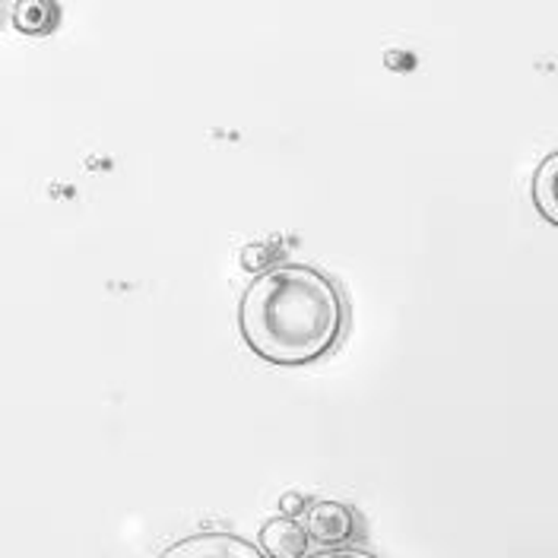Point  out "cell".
<instances>
[{"label":"cell","mask_w":558,"mask_h":558,"mask_svg":"<svg viewBox=\"0 0 558 558\" xmlns=\"http://www.w3.org/2000/svg\"><path fill=\"white\" fill-rule=\"evenodd\" d=\"M239 330L257 359L302 368L343 343L349 302L330 274L308 264H279L244 289Z\"/></svg>","instance_id":"cell-1"},{"label":"cell","mask_w":558,"mask_h":558,"mask_svg":"<svg viewBox=\"0 0 558 558\" xmlns=\"http://www.w3.org/2000/svg\"><path fill=\"white\" fill-rule=\"evenodd\" d=\"M530 194H533V204L539 209V216L558 229V149L539 162V169L533 174V184H530Z\"/></svg>","instance_id":"cell-5"},{"label":"cell","mask_w":558,"mask_h":558,"mask_svg":"<svg viewBox=\"0 0 558 558\" xmlns=\"http://www.w3.org/2000/svg\"><path fill=\"white\" fill-rule=\"evenodd\" d=\"M0 16H3V0H0Z\"/></svg>","instance_id":"cell-7"},{"label":"cell","mask_w":558,"mask_h":558,"mask_svg":"<svg viewBox=\"0 0 558 558\" xmlns=\"http://www.w3.org/2000/svg\"><path fill=\"white\" fill-rule=\"evenodd\" d=\"M61 10L54 0H20L13 10V26L26 35H48L58 29Z\"/></svg>","instance_id":"cell-6"},{"label":"cell","mask_w":558,"mask_h":558,"mask_svg":"<svg viewBox=\"0 0 558 558\" xmlns=\"http://www.w3.org/2000/svg\"><path fill=\"white\" fill-rule=\"evenodd\" d=\"M260 549H254L251 543H244L239 536H229V533H209V536H194V539H184L172 546L166 556H257Z\"/></svg>","instance_id":"cell-4"},{"label":"cell","mask_w":558,"mask_h":558,"mask_svg":"<svg viewBox=\"0 0 558 558\" xmlns=\"http://www.w3.org/2000/svg\"><path fill=\"white\" fill-rule=\"evenodd\" d=\"M359 514L343 501H317L305 514V533L320 549H347L359 539Z\"/></svg>","instance_id":"cell-2"},{"label":"cell","mask_w":558,"mask_h":558,"mask_svg":"<svg viewBox=\"0 0 558 558\" xmlns=\"http://www.w3.org/2000/svg\"><path fill=\"white\" fill-rule=\"evenodd\" d=\"M260 553L279 558L305 556L308 553L305 523H295L292 518H277V521L264 523V530H260Z\"/></svg>","instance_id":"cell-3"}]
</instances>
